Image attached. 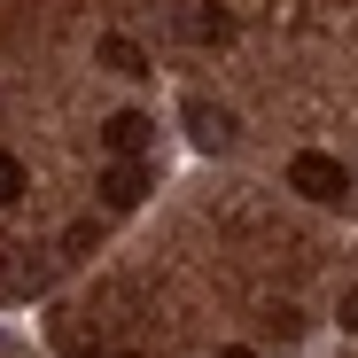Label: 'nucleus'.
I'll list each match as a JSON object with an SVG mask.
<instances>
[{
  "label": "nucleus",
  "mask_w": 358,
  "mask_h": 358,
  "mask_svg": "<svg viewBox=\"0 0 358 358\" xmlns=\"http://www.w3.org/2000/svg\"><path fill=\"white\" fill-rule=\"evenodd\" d=\"M179 39H187V47H234V16L218 8V0H179Z\"/></svg>",
  "instance_id": "obj_2"
},
{
  "label": "nucleus",
  "mask_w": 358,
  "mask_h": 358,
  "mask_svg": "<svg viewBox=\"0 0 358 358\" xmlns=\"http://www.w3.org/2000/svg\"><path fill=\"white\" fill-rule=\"evenodd\" d=\"M265 335L296 343V335H304V312H296V304H273V312H265Z\"/></svg>",
  "instance_id": "obj_7"
},
{
  "label": "nucleus",
  "mask_w": 358,
  "mask_h": 358,
  "mask_svg": "<svg viewBox=\"0 0 358 358\" xmlns=\"http://www.w3.org/2000/svg\"><path fill=\"white\" fill-rule=\"evenodd\" d=\"M288 187L304 195V203H343V195H350V179H343V164H335V156L304 148V156L288 164Z\"/></svg>",
  "instance_id": "obj_1"
},
{
  "label": "nucleus",
  "mask_w": 358,
  "mask_h": 358,
  "mask_svg": "<svg viewBox=\"0 0 358 358\" xmlns=\"http://www.w3.org/2000/svg\"><path fill=\"white\" fill-rule=\"evenodd\" d=\"M343 327H350V335H358V288H350V296H343Z\"/></svg>",
  "instance_id": "obj_9"
},
{
  "label": "nucleus",
  "mask_w": 358,
  "mask_h": 358,
  "mask_svg": "<svg viewBox=\"0 0 358 358\" xmlns=\"http://www.w3.org/2000/svg\"><path fill=\"white\" fill-rule=\"evenodd\" d=\"M187 133H195V148H234V109H218V101H187Z\"/></svg>",
  "instance_id": "obj_4"
},
{
  "label": "nucleus",
  "mask_w": 358,
  "mask_h": 358,
  "mask_svg": "<svg viewBox=\"0 0 358 358\" xmlns=\"http://www.w3.org/2000/svg\"><path fill=\"white\" fill-rule=\"evenodd\" d=\"M0 203H24V164L0 148Z\"/></svg>",
  "instance_id": "obj_8"
},
{
  "label": "nucleus",
  "mask_w": 358,
  "mask_h": 358,
  "mask_svg": "<svg viewBox=\"0 0 358 358\" xmlns=\"http://www.w3.org/2000/svg\"><path fill=\"white\" fill-rule=\"evenodd\" d=\"M101 63H109L117 78H148V55H141L125 31H109V39H101Z\"/></svg>",
  "instance_id": "obj_6"
},
{
  "label": "nucleus",
  "mask_w": 358,
  "mask_h": 358,
  "mask_svg": "<svg viewBox=\"0 0 358 358\" xmlns=\"http://www.w3.org/2000/svg\"><path fill=\"white\" fill-rule=\"evenodd\" d=\"M141 195H148V171H141V156H117V164L101 171V203H109V210H133Z\"/></svg>",
  "instance_id": "obj_3"
},
{
  "label": "nucleus",
  "mask_w": 358,
  "mask_h": 358,
  "mask_svg": "<svg viewBox=\"0 0 358 358\" xmlns=\"http://www.w3.org/2000/svg\"><path fill=\"white\" fill-rule=\"evenodd\" d=\"M148 133H156V125H148L141 109H117L109 125H101V141H109V156H141V148H148Z\"/></svg>",
  "instance_id": "obj_5"
},
{
  "label": "nucleus",
  "mask_w": 358,
  "mask_h": 358,
  "mask_svg": "<svg viewBox=\"0 0 358 358\" xmlns=\"http://www.w3.org/2000/svg\"><path fill=\"white\" fill-rule=\"evenodd\" d=\"M218 358H257V350H242V343H234V350H218Z\"/></svg>",
  "instance_id": "obj_10"
}]
</instances>
